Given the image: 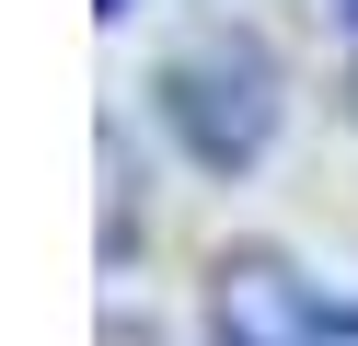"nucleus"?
Returning a JSON list of instances; mask_svg holds the SVG:
<instances>
[{
  "instance_id": "f257e3e1",
  "label": "nucleus",
  "mask_w": 358,
  "mask_h": 346,
  "mask_svg": "<svg viewBox=\"0 0 358 346\" xmlns=\"http://www.w3.org/2000/svg\"><path fill=\"white\" fill-rule=\"evenodd\" d=\"M162 115L185 127V150L196 161H255L266 150V115H278V92H266V58L255 46H196V58H173L162 69Z\"/></svg>"
},
{
  "instance_id": "f03ea898",
  "label": "nucleus",
  "mask_w": 358,
  "mask_h": 346,
  "mask_svg": "<svg viewBox=\"0 0 358 346\" xmlns=\"http://www.w3.org/2000/svg\"><path fill=\"white\" fill-rule=\"evenodd\" d=\"M220 346H358V300L301 289L289 266H231L220 277Z\"/></svg>"
}]
</instances>
